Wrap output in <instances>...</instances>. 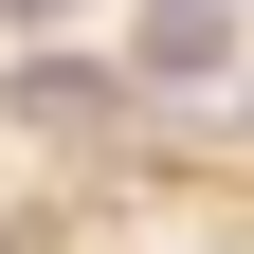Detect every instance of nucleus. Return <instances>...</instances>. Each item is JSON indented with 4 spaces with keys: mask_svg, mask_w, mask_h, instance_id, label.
I'll return each mask as SVG.
<instances>
[{
    "mask_svg": "<svg viewBox=\"0 0 254 254\" xmlns=\"http://www.w3.org/2000/svg\"><path fill=\"white\" fill-rule=\"evenodd\" d=\"M127 55H145L164 91H200V73H236V0H145V37H127Z\"/></svg>",
    "mask_w": 254,
    "mask_h": 254,
    "instance_id": "1",
    "label": "nucleus"
}]
</instances>
